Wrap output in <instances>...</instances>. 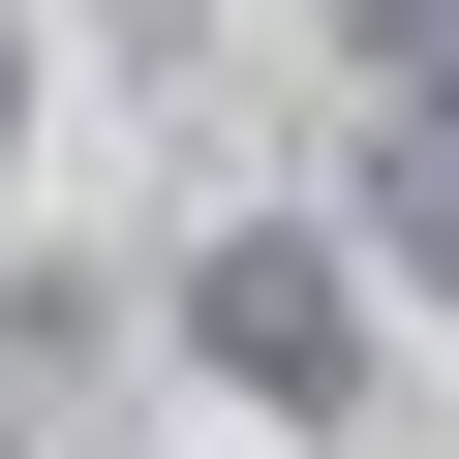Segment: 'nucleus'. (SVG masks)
<instances>
[{
    "instance_id": "f257e3e1",
    "label": "nucleus",
    "mask_w": 459,
    "mask_h": 459,
    "mask_svg": "<svg viewBox=\"0 0 459 459\" xmlns=\"http://www.w3.org/2000/svg\"><path fill=\"white\" fill-rule=\"evenodd\" d=\"M184 368L246 398V429H337V398H368V246H307V214L184 246Z\"/></svg>"
},
{
    "instance_id": "f03ea898",
    "label": "nucleus",
    "mask_w": 459,
    "mask_h": 459,
    "mask_svg": "<svg viewBox=\"0 0 459 459\" xmlns=\"http://www.w3.org/2000/svg\"><path fill=\"white\" fill-rule=\"evenodd\" d=\"M368 276H398V307H459V92H398V123H368Z\"/></svg>"
},
{
    "instance_id": "7ed1b4c3",
    "label": "nucleus",
    "mask_w": 459,
    "mask_h": 459,
    "mask_svg": "<svg viewBox=\"0 0 459 459\" xmlns=\"http://www.w3.org/2000/svg\"><path fill=\"white\" fill-rule=\"evenodd\" d=\"M337 62L368 92H459V0H337Z\"/></svg>"
},
{
    "instance_id": "20e7f679",
    "label": "nucleus",
    "mask_w": 459,
    "mask_h": 459,
    "mask_svg": "<svg viewBox=\"0 0 459 459\" xmlns=\"http://www.w3.org/2000/svg\"><path fill=\"white\" fill-rule=\"evenodd\" d=\"M0 153H31V31H0Z\"/></svg>"
}]
</instances>
